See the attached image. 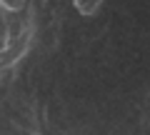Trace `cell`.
Here are the masks:
<instances>
[{
    "label": "cell",
    "mask_w": 150,
    "mask_h": 135,
    "mask_svg": "<svg viewBox=\"0 0 150 135\" xmlns=\"http://www.w3.org/2000/svg\"><path fill=\"white\" fill-rule=\"evenodd\" d=\"M105 3H108V0H73V8L80 13L83 18H93Z\"/></svg>",
    "instance_id": "6da1fadb"
},
{
    "label": "cell",
    "mask_w": 150,
    "mask_h": 135,
    "mask_svg": "<svg viewBox=\"0 0 150 135\" xmlns=\"http://www.w3.org/2000/svg\"><path fill=\"white\" fill-rule=\"evenodd\" d=\"M25 3H28V0H0V5L5 8L8 13H18V10H23V8H25Z\"/></svg>",
    "instance_id": "7a4b0ae2"
}]
</instances>
